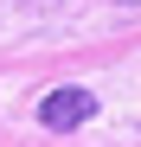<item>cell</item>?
Masks as SVG:
<instances>
[{
	"label": "cell",
	"instance_id": "3957f363",
	"mask_svg": "<svg viewBox=\"0 0 141 147\" xmlns=\"http://www.w3.org/2000/svg\"><path fill=\"white\" fill-rule=\"evenodd\" d=\"M122 7H141V0H122Z\"/></svg>",
	"mask_w": 141,
	"mask_h": 147
},
{
	"label": "cell",
	"instance_id": "6da1fadb",
	"mask_svg": "<svg viewBox=\"0 0 141 147\" xmlns=\"http://www.w3.org/2000/svg\"><path fill=\"white\" fill-rule=\"evenodd\" d=\"M90 115H96V96L83 83H58V90H45V102H39V128L70 134V128H83Z\"/></svg>",
	"mask_w": 141,
	"mask_h": 147
},
{
	"label": "cell",
	"instance_id": "7a4b0ae2",
	"mask_svg": "<svg viewBox=\"0 0 141 147\" xmlns=\"http://www.w3.org/2000/svg\"><path fill=\"white\" fill-rule=\"evenodd\" d=\"M19 7H39V13H58V7H70V0H19Z\"/></svg>",
	"mask_w": 141,
	"mask_h": 147
}]
</instances>
